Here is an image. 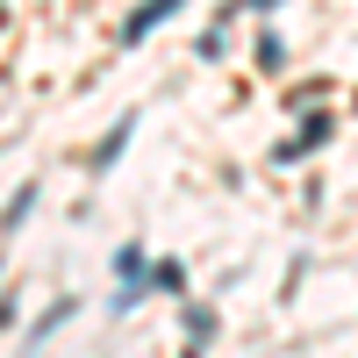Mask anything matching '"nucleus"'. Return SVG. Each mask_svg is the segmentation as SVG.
I'll return each mask as SVG.
<instances>
[{"label":"nucleus","mask_w":358,"mask_h":358,"mask_svg":"<svg viewBox=\"0 0 358 358\" xmlns=\"http://www.w3.org/2000/svg\"><path fill=\"white\" fill-rule=\"evenodd\" d=\"M179 8H187V0H143V8H136V15L122 22V43H143V36H151L158 22H172Z\"/></svg>","instance_id":"obj_1"},{"label":"nucleus","mask_w":358,"mask_h":358,"mask_svg":"<svg viewBox=\"0 0 358 358\" xmlns=\"http://www.w3.org/2000/svg\"><path fill=\"white\" fill-rule=\"evenodd\" d=\"M322 136H330V115H308V129H301V136H287V143H280V158H301V151H315Z\"/></svg>","instance_id":"obj_2"},{"label":"nucleus","mask_w":358,"mask_h":358,"mask_svg":"<svg viewBox=\"0 0 358 358\" xmlns=\"http://www.w3.org/2000/svg\"><path fill=\"white\" fill-rule=\"evenodd\" d=\"M179 287H187V273H179L172 258H165V265H151V294H179Z\"/></svg>","instance_id":"obj_3"},{"label":"nucleus","mask_w":358,"mask_h":358,"mask_svg":"<svg viewBox=\"0 0 358 358\" xmlns=\"http://www.w3.org/2000/svg\"><path fill=\"white\" fill-rule=\"evenodd\" d=\"M129 129H136V122H115V136H108V143H101V158H94V165H101V172H108V165H115V158H122V143H129Z\"/></svg>","instance_id":"obj_4"},{"label":"nucleus","mask_w":358,"mask_h":358,"mask_svg":"<svg viewBox=\"0 0 358 358\" xmlns=\"http://www.w3.org/2000/svg\"><path fill=\"white\" fill-rule=\"evenodd\" d=\"M29 208H36V187H22V194H15V201H8V215H0V229H15V222H22V215H29Z\"/></svg>","instance_id":"obj_5"},{"label":"nucleus","mask_w":358,"mask_h":358,"mask_svg":"<svg viewBox=\"0 0 358 358\" xmlns=\"http://www.w3.org/2000/svg\"><path fill=\"white\" fill-rule=\"evenodd\" d=\"M115 273H122V287H136V273H143V251H136V244H122V258H115Z\"/></svg>","instance_id":"obj_6"},{"label":"nucleus","mask_w":358,"mask_h":358,"mask_svg":"<svg viewBox=\"0 0 358 358\" xmlns=\"http://www.w3.org/2000/svg\"><path fill=\"white\" fill-rule=\"evenodd\" d=\"M258 65H265V72H280V65H287V43H280V36H265V43H258Z\"/></svg>","instance_id":"obj_7"}]
</instances>
